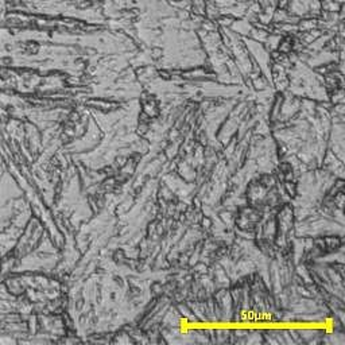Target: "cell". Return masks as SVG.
Returning <instances> with one entry per match:
<instances>
[{"label": "cell", "instance_id": "cell-1", "mask_svg": "<svg viewBox=\"0 0 345 345\" xmlns=\"http://www.w3.org/2000/svg\"><path fill=\"white\" fill-rule=\"evenodd\" d=\"M318 26V22H317V19H308V20H301L299 22V29L301 30H313L314 27H317Z\"/></svg>", "mask_w": 345, "mask_h": 345}]
</instances>
